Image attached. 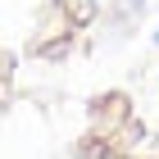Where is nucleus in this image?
Returning <instances> with one entry per match:
<instances>
[{"label": "nucleus", "instance_id": "obj_1", "mask_svg": "<svg viewBox=\"0 0 159 159\" xmlns=\"http://www.w3.org/2000/svg\"><path fill=\"white\" fill-rule=\"evenodd\" d=\"M155 41H159V37H155Z\"/></svg>", "mask_w": 159, "mask_h": 159}]
</instances>
